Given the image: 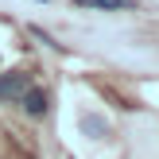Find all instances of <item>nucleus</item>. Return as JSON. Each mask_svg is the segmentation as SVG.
Returning a JSON list of instances; mask_svg holds the SVG:
<instances>
[{
	"label": "nucleus",
	"mask_w": 159,
	"mask_h": 159,
	"mask_svg": "<svg viewBox=\"0 0 159 159\" xmlns=\"http://www.w3.org/2000/svg\"><path fill=\"white\" fill-rule=\"evenodd\" d=\"M23 109H27V116H43L47 109H51V101H47V93L43 89H23Z\"/></svg>",
	"instance_id": "obj_2"
},
{
	"label": "nucleus",
	"mask_w": 159,
	"mask_h": 159,
	"mask_svg": "<svg viewBox=\"0 0 159 159\" xmlns=\"http://www.w3.org/2000/svg\"><path fill=\"white\" fill-rule=\"evenodd\" d=\"M82 8H101V12H124V8H136V0H78Z\"/></svg>",
	"instance_id": "obj_3"
},
{
	"label": "nucleus",
	"mask_w": 159,
	"mask_h": 159,
	"mask_svg": "<svg viewBox=\"0 0 159 159\" xmlns=\"http://www.w3.org/2000/svg\"><path fill=\"white\" fill-rule=\"evenodd\" d=\"M31 35H35V39H43V43H47V47H54V51H58V47H62V43H54V39H51V35H47V31H43V27H31Z\"/></svg>",
	"instance_id": "obj_5"
},
{
	"label": "nucleus",
	"mask_w": 159,
	"mask_h": 159,
	"mask_svg": "<svg viewBox=\"0 0 159 159\" xmlns=\"http://www.w3.org/2000/svg\"><path fill=\"white\" fill-rule=\"evenodd\" d=\"M31 85V78H27V70H12V74H0V97L4 101H16V97H23V89Z\"/></svg>",
	"instance_id": "obj_1"
},
{
	"label": "nucleus",
	"mask_w": 159,
	"mask_h": 159,
	"mask_svg": "<svg viewBox=\"0 0 159 159\" xmlns=\"http://www.w3.org/2000/svg\"><path fill=\"white\" fill-rule=\"evenodd\" d=\"M82 124H85V132H97V136H105V124H101L97 116H85Z\"/></svg>",
	"instance_id": "obj_4"
}]
</instances>
